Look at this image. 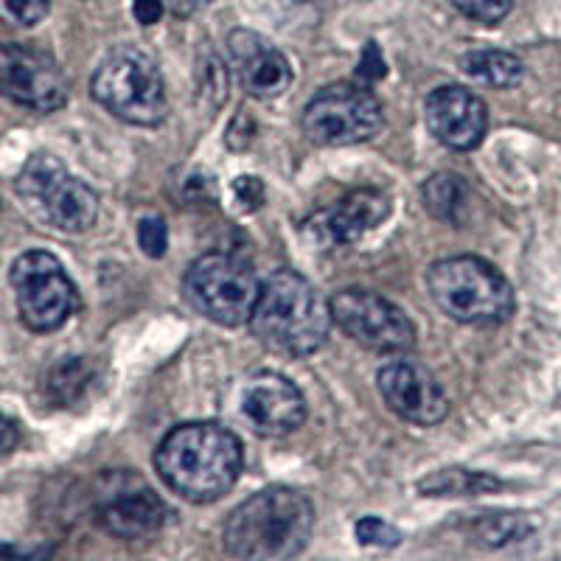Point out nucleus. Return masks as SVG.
I'll return each mask as SVG.
<instances>
[{
  "instance_id": "1",
  "label": "nucleus",
  "mask_w": 561,
  "mask_h": 561,
  "mask_svg": "<svg viewBox=\"0 0 561 561\" xmlns=\"http://www.w3.org/2000/svg\"><path fill=\"white\" fill-rule=\"evenodd\" d=\"M244 453L237 433L217 421H188L163 435L154 469L188 503H217L237 485Z\"/></svg>"
},
{
  "instance_id": "2",
  "label": "nucleus",
  "mask_w": 561,
  "mask_h": 561,
  "mask_svg": "<svg viewBox=\"0 0 561 561\" xmlns=\"http://www.w3.org/2000/svg\"><path fill=\"white\" fill-rule=\"evenodd\" d=\"M314 530V508L307 494L273 485L230 511L225 550L244 561H287L304 553Z\"/></svg>"
},
{
  "instance_id": "3",
  "label": "nucleus",
  "mask_w": 561,
  "mask_h": 561,
  "mask_svg": "<svg viewBox=\"0 0 561 561\" xmlns=\"http://www.w3.org/2000/svg\"><path fill=\"white\" fill-rule=\"evenodd\" d=\"M250 329L273 354L304 359L329 340L332 309L304 275L295 270H275L262 280Z\"/></svg>"
},
{
  "instance_id": "4",
  "label": "nucleus",
  "mask_w": 561,
  "mask_h": 561,
  "mask_svg": "<svg viewBox=\"0 0 561 561\" xmlns=\"http://www.w3.org/2000/svg\"><path fill=\"white\" fill-rule=\"evenodd\" d=\"M427 289L435 307L455 323L497 325L514 314L508 278L478 255L435 262L427 273Z\"/></svg>"
},
{
  "instance_id": "5",
  "label": "nucleus",
  "mask_w": 561,
  "mask_h": 561,
  "mask_svg": "<svg viewBox=\"0 0 561 561\" xmlns=\"http://www.w3.org/2000/svg\"><path fill=\"white\" fill-rule=\"evenodd\" d=\"M90 93L107 113L135 127H158L169 113L163 73L135 45H118L99 62Z\"/></svg>"
},
{
  "instance_id": "6",
  "label": "nucleus",
  "mask_w": 561,
  "mask_h": 561,
  "mask_svg": "<svg viewBox=\"0 0 561 561\" xmlns=\"http://www.w3.org/2000/svg\"><path fill=\"white\" fill-rule=\"evenodd\" d=\"M18 197L45 228L77 237L99 219V194L62 167L54 154H34L20 172Z\"/></svg>"
},
{
  "instance_id": "7",
  "label": "nucleus",
  "mask_w": 561,
  "mask_h": 561,
  "mask_svg": "<svg viewBox=\"0 0 561 561\" xmlns=\"http://www.w3.org/2000/svg\"><path fill=\"white\" fill-rule=\"evenodd\" d=\"M259 293L262 280L255 270L233 253L199 255L183 275V295L194 312L228 329L250 323Z\"/></svg>"
},
{
  "instance_id": "8",
  "label": "nucleus",
  "mask_w": 561,
  "mask_h": 561,
  "mask_svg": "<svg viewBox=\"0 0 561 561\" xmlns=\"http://www.w3.org/2000/svg\"><path fill=\"white\" fill-rule=\"evenodd\" d=\"M300 127L320 147H354L382 133L385 110L368 84L337 82L314 93Z\"/></svg>"
},
{
  "instance_id": "9",
  "label": "nucleus",
  "mask_w": 561,
  "mask_h": 561,
  "mask_svg": "<svg viewBox=\"0 0 561 561\" xmlns=\"http://www.w3.org/2000/svg\"><path fill=\"white\" fill-rule=\"evenodd\" d=\"M12 289L20 320L37 334L57 332L79 309L73 280L65 273L57 255L28 250L12 264Z\"/></svg>"
},
{
  "instance_id": "10",
  "label": "nucleus",
  "mask_w": 561,
  "mask_h": 561,
  "mask_svg": "<svg viewBox=\"0 0 561 561\" xmlns=\"http://www.w3.org/2000/svg\"><path fill=\"white\" fill-rule=\"evenodd\" d=\"M230 419L259 438H287L307 421L304 393L275 370H259L230 385Z\"/></svg>"
},
{
  "instance_id": "11",
  "label": "nucleus",
  "mask_w": 561,
  "mask_h": 561,
  "mask_svg": "<svg viewBox=\"0 0 561 561\" xmlns=\"http://www.w3.org/2000/svg\"><path fill=\"white\" fill-rule=\"evenodd\" d=\"M332 323L357 345L377 354H404L415 345L413 320L393 300L370 289H340L329 300Z\"/></svg>"
},
{
  "instance_id": "12",
  "label": "nucleus",
  "mask_w": 561,
  "mask_h": 561,
  "mask_svg": "<svg viewBox=\"0 0 561 561\" xmlns=\"http://www.w3.org/2000/svg\"><path fill=\"white\" fill-rule=\"evenodd\" d=\"M96 523L115 539H149L167 528V503L133 472H107L96 485Z\"/></svg>"
},
{
  "instance_id": "13",
  "label": "nucleus",
  "mask_w": 561,
  "mask_h": 561,
  "mask_svg": "<svg viewBox=\"0 0 561 561\" xmlns=\"http://www.w3.org/2000/svg\"><path fill=\"white\" fill-rule=\"evenodd\" d=\"M0 96L34 113H54L68 102V79L51 54L34 45H0Z\"/></svg>"
},
{
  "instance_id": "14",
  "label": "nucleus",
  "mask_w": 561,
  "mask_h": 561,
  "mask_svg": "<svg viewBox=\"0 0 561 561\" xmlns=\"http://www.w3.org/2000/svg\"><path fill=\"white\" fill-rule=\"evenodd\" d=\"M379 393L399 419L435 427L449 415V399L430 368L415 359H393L379 368Z\"/></svg>"
},
{
  "instance_id": "15",
  "label": "nucleus",
  "mask_w": 561,
  "mask_h": 561,
  "mask_svg": "<svg viewBox=\"0 0 561 561\" xmlns=\"http://www.w3.org/2000/svg\"><path fill=\"white\" fill-rule=\"evenodd\" d=\"M424 113H427V129L433 138L453 152L478 149L489 129V110L483 99L458 84H444L433 90L424 104Z\"/></svg>"
},
{
  "instance_id": "16",
  "label": "nucleus",
  "mask_w": 561,
  "mask_h": 561,
  "mask_svg": "<svg viewBox=\"0 0 561 561\" xmlns=\"http://www.w3.org/2000/svg\"><path fill=\"white\" fill-rule=\"evenodd\" d=\"M230 68L253 99H278L293 84V65L262 34L237 28L228 37Z\"/></svg>"
},
{
  "instance_id": "17",
  "label": "nucleus",
  "mask_w": 561,
  "mask_h": 561,
  "mask_svg": "<svg viewBox=\"0 0 561 561\" xmlns=\"http://www.w3.org/2000/svg\"><path fill=\"white\" fill-rule=\"evenodd\" d=\"M390 217V197L379 188H357L337 199V205L320 210L309 219L307 230L318 239V244L340 248L354 244Z\"/></svg>"
},
{
  "instance_id": "18",
  "label": "nucleus",
  "mask_w": 561,
  "mask_h": 561,
  "mask_svg": "<svg viewBox=\"0 0 561 561\" xmlns=\"http://www.w3.org/2000/svg\"><path fill=\"white\" fill-rule=\"evenodd\" d=\"M460 70L474 82H483L489 88H517L525 79V62L511 51L500 48H478L460 57Z\"/></svg>"
},
{
  "instance_id": "19",
  "label": "nucleus",
  "mask_w": 561,
  "mask_h": 561,
  "mask_svg": "<svg viewBox=\"0 0 561 561\" xmlns=\"http://www.w3.org/2000/svg\"><path fill=\"white\" fill-rule=\"evenodd\" d=\"M500 489H503V480L489 472H472L463 466H449L419 480V494L424 497H480Z\"/></svg>"
},
{
  "instance_id": "20",
  "label": "nucleus",
  "mask_w": 561,
  "mask_h": 561,
  "mask_svg": "<svg viewBox=\"0 0 561 561\" xmlns=\"http://www.w3.org/2000/svg\"><path fill=\"white\" fill-rule=\"evenodd\" d=\"M421 199L435 219L460 225L466 217V208H469V185L460 174L438 172L421 185Z\"/></svg>"
},
{
  "instance_id": "21",
  "label": "nucleus",
  "mask_w": 561,
  "mask_h": 561,
  "mask_svg": "<svg viewBox=\"0 0 561 561\" xmlns=\"http://www.w3.org/2000/svg\"><path fill=\"white\" fill-rule=\"evenodd\" d=\"M93 379H96V368L88 363V357H65L62 363L48 370L45 390H48V399H54L59 408H70L88 393Z\"/></svg>"
},
{
  "instance_id": "22",
  "label": "nucleus",
  "mask_w": 561,
  "mask_h": 561,
  "mask_svg": "<svg viewBox=\"0 0 561 561\" xmlns=\"http://www.w3.org/2000/svg\"><path fill=\"white\" fill-rule=\"evenodd\" d=\"M534 530V519L528 514H517V511H494V514H483L472 523V536L489 548L523 542Z\"/></svg>"
},
{
  "instance_id": "23",
  "label": "nucleus",
  "mask_w": 561,
  "mask_h": 561,
  "mask_svg": "<svg viewBox=\"0 0 561 561\" xmlns=\"http://www.w3.org/2000/svg\"><path fill=\"white\" fill-rule=\"evenodd\" d=\"M51 12V0H0V23L14 28L37 26Z\"/></svg>"
},
{
  "instance_id": "24",
  "label": "nucleus",
  "mask_w": 561,
  "mask_h": 561,
  "mask_svg": "<svg viewBox=\"0 0 561 561\" xmlns=\"http://www.w3.org/2000/svg\"><path fill=\"white\" fill-rule=\"evenodd\" d=\"M463 18L483 23V26H497L500 20L508 18L514 9V0H449Z\"/></svg>"
},
{
  "instance_id": "25",
  "label": "nucleus",
  "mask_w": 561,
  "mask_h": 561,
  "mask_svg": "<svg viewBox=\"0 0 561 561\" xmlns=\"http://www.w3.org/2000/svg\"><path fill=\"white\" fill-rule=\"evenodd\" d=\"M354 534H357V542L365 545V548H396L402 542V530L379 517L359 519Z\"/></svg>"
},
{
  "instance_id": "26",
  "label": "nucleus",
  "mask_w": 561,
  "mask_h": 561,
  "mask_svg": "<svg viewBox=\"0 0 561 561\" xmlns=\"http://www.w3.org/2000/svg\"><path fill=\"white\" fill-rule=\"evenodd\" d=\"M138 244L149 259H163L169 248V228L160 217H144L138 222Z\"/></svg>"
},
{
  "instance_id": "27",
  "label": "nucleus",
  "mask_w": 561,
  "mask_h": 561,
  "mask_svg": "<svg viewBox=\"0 0 561 561\" xmlns=\"http://www.w3.org/2000/svg\"><path fill=\"white\" fill-rule=\"evenodd\" d=\"M388 73V65H385L382 54H379L377 43H368L363 51V62L357 68V79L359 84H374Z\"/></svg>"
},
{
  "instance_id": "28",
  "label": "nucleus",
  "mask_w": 561,
  "mask_h": 561,
  "mask_svg": "<svg viewBox=\"0 0 561 561\" xmlns=\"http://www.w3.org/2000/svg\"><path fill=\"white\" fill-rule=\"evenodd\" d=\"M233 194H237V203L242 205L244 210L262 208L264 203V183L259 178H250V174H242L233 183Z\"/></svg>"
},
{
  "instance_id": "29",
  "label": "nucleus",
  "mask_w": 561,
  "mask_h": 561,
  "mask_svg": "<svg viewBox=\"0 0 561 561\" xmlns=\"http://www.w3.org/2000/svg\"><path fill=\"white\" fill-rule=\"evenodd\" d=\"M133 14L140 26H154L163 18V0H135Z\"/></svg>"
},
{
  "instance_id": "30",
  "label": "nucleus",
  "mask_w": 561,
  "mask_h": 561,
  "mask_svg": "<svg viewBox=\"0 0 561 561\" xmlns=\"http://www.w3.org/2000/svg\"><path fill=\"white\" fill-rule=\"evenodd\" d=\"M18 444H20V433L18 427H14V421H9L7 415H0V458L14 453Z\"/></svg>"
},
{
  "instance_id": "31",
  "label": "nucleus",
  "mask_w": 561,
  "mask_h": 561,
  "mask_svg": "<svg viewBox=\"0 0 561 561\" xmlns=\"http://www.w3.org/2000/svg\"><path fill=\"white\" fill-rule=\"evenodd\" d=\"M203 3H208V0H174V7H178L180 12H192V9L203 7Z\"/></svg>"
},
{
  "instance_id": "32",
  "label": "nucleus",
  "mask_w": 561,
  "mask_h": 561,
  "mask_svg": "<svg viewBox=\"0 0 561 561\" xmlns=\"http://www.w3.org/2000/svg\"><path fill=\"white\" fill-rule=\"evenodd\" d=\"M0 205H3V203H0Z\"/></svg>"
}]
</instances>
